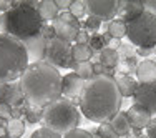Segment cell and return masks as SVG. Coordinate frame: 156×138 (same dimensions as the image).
<instances>
[{
  "instance_id": "40",
  "label": "cell",
  "mask_w": 156,
  "mask_h": 138,
  "mask_svg": "<svg viewBox=\"0 0 156 138\" xmlns=\"http://www.w3.org/2000/svg\"><path fill=\"white\" fill-rule=\"evenodd\" d=\"M12 5H13L12 0H0V12L2 13L9 12V10L12 9Z\"/></svg>"
},
{
  "instance_id": "6",
  "label": "cell",
  "mask_w": 156,
  "mask_h": 138,
  "mask_svg": "<svg viewBox=\"0 0 156 138\" xmlns=\"http://www.w3.org/2000/svg\"><path fill=\"white\" fill-rule=\"evenodd\" d=\"M126 38L136 48H156V17L144 12L126 24Z\"/></svg>"
},
{
  "instance_id": "23",
  "label": "cell",
  "mask_w": 156,
  "mask_h": 138,
  "mask_svg": "<svg viewBox=\"0 0 156 138\" xmlns=\"http://www.w3.org/2000/svg\"><path fill=\"white\" fill-rule=\"evenodd\" d=\"M95 52L90 48V45H78L75 43L73 45V50H72V55H73V60L76 63H81V62H90L91 57H93Z\"/></svg>"
},
{
  "instance_id": "4",
  "label": "cell",
  "mask_w": 156,
  "mask_h": 138,
  "mask_svg": "<svg viewBox=\"0 0 156 138\" xmlns=\"http://www.w3.org/2000/svg\"><path fill=\"white\" fill-rule=\"evenodd\" d=\"M30 65L23 42L7 33H0V83L20 80Z\"/></svg>"
},
{
  "instance_id": "27",
  "label": "cell",
  "mask_w": 156,
  "mask_h": 138,
  "mask_svg": "<svg viewBox=\"0 0 156 138\" xmlns=\"http://www.w3.org/2000/svg\"><path fill=\"white\" fill-rule=\"evenodd\" d=\"M138 58L136 57H131L128 58V60H120V65H118V70H120V73H123V75H129L131 77L133 73L136 75V68H138Z\"/></svg>"
},
{
  "instance_id": "15",
  "label": "cell",
  "mask_w": 156,
  "mask_h": 138,
  "mask_svg": "<svg viewBox=\"0 0 156 138\" xmlns=\"http://www.w3.org/2000/svg\"><path fill=\"white\" fill-rule=\"evenodd\" d=\"M126 115H128V118H129L131 128H135V130H143V128H146L148 123L151 122V118H153V115H151L144 107L135 105V103H133V105L128 108Z\"/></svg>"
},
{
  "instance_id": "43",
  "label": "cell",
  "mask_w": 156,
  "mask_h": 138,
  "mask_svg": "<svg viewBox=\"0 0 156 138\" xmlns=\"http://www.w3.org/2000/svg\"><path fill=\"white\" fill-rule=\"evenodd\" d=\"M3 138H10V136H3Z\"/></svg>"
},
{
  "instance_id": "44",
  "label": "cell",
  "mask_w": 156,
  "mask_h": 138,
  "mask_svg": "<svg viewBox=\"0 0 156 138\" xmlns=\"http://www.w3.org/2000/svg\"><path fill=\"white\" fill-rule=\"evenodd\" d=\"M154 52H156V48H154Z\"/></svg>"
},
{
  "instance_id": "28",
  "label": "cell",
  "mask_w": 156,
  "mask_h": 138,
  "mask_svg": "<svg viewBox=\"0 0 156 138\" xmlns=\"http://www.w3.org/2000/svg\"><path fill=\"white\" fill-rule=\"evenodd\" d=\"M88 45H90V48L95 52V53H100L101 50H105V48L108 47V42H106V38H105L103 33H93V35H90Z\"/></svg>"
},
{
  "instance_id": "33",
  "label": "cell",
  "mask_w": 156,
  "mask_h": 138,
  "mask_svg": "<svg viewBox=\"0 0 156 138\" xmlns=\"http://www.w3.org/2000/svg\"><path fill=\"white\" fill-rule=\"evenodd\" d=\"M63 138H95V136L91 135V132H87L83 128H76L68 132L66 135H63Z\"/></svg>"
},
{
  "instance_id": "5",
  "label": "cell",
  "mask_w": 156,
  "mask_h": 138,
  "mask_svg": "<svg viewBox=\"0 0 156 138\" xmlns=\"http://www.w3.org/2000/svg\"><path fill=\"white\" fill-rule=\"evenodd\" d=\"M43 126L53 130V132L66 135L72 130L80 128L81 123V111L80 107L73 100L60 96L58 100L51 102L50 105L43 107Z\"/></svg>"
},
{
  "instance_id": "8",
  "label": "cell",
  "mask_w": 156,
  "mask_h": 138,
  "mask_svg": "<svg viewBox=\"0 0 156 138\" xmlns=\"http://www.w3.org/2000/svg\"><path fill=\"white\" fill-rule=\"evenodd\" d=\"M55 30V37L60 40H65V42H75L78 32H80V20L75 18L70 12H60L58 18H55L53 24H51Z\"/></svg>"
},
{
  "instance_id": "12",
  "label": "cell",
  "mask_w": 156,
  "mask_h": 138,
  "mask_svg": "<svg viewBox=\"0 0 156 138\" xmlns=\"http://www.w3.org/2000/svg\"><path fill=\"white\" fill-rule=\"evenodd\" d=\"M85 83H87V82L81 80L75 72L66 73V75L62 78V95L65 96V98H68V100L80 98Z\"/></svg>"
},
{
  "instance_id": "41",
  "label": "cell",
  "mask_w": 156,
  "mask_h": 138,
  "mask_svg": "<svg viewBox=\"0 0 156 138\" xmlns=\"http://www.w3.org/2000/svg\"><path fill=\"white\" fill-rule=\"evenodd\" d=\"M7 136V123L5 120H0V138Z\"/></svg>"
},
{
  "instance_id": "20",
  "label": "cell",
  "mask_w": 156,
  "mask_h": 138,
  "mask_svg": "<svg viewBox=\"0 0 156 138\" xmlns=\"http://www.w3.org/2000/svg\"><path fill=\"white\" fill-rule=\"evenodd\" d=\"M38 13L42 17L43 22H50V20H55L60 15V10L57 9V3L55 0H42L38 3Z\"/></svg>"
},
{
  "instance_id": "19",
  "label": "cell",
  "mask_w": 156,
  "mask_h": 138,
  "mask_svg": "<svg viewBox=\"0 0 156 138\" xmlns=\"http://www.w3.org/2000/svg\"><path fill=\"white\" fill-rule=\"evenodd\" d=\"M98 62L101 63L105 68L115 70V68H118V65H120V55H118L116 50L106 47L105 50H101L98 53Z\"/></svg>"
},
{
  "instance_id": "32",
  "label": "cell",
  "mask_w": 156,
  "mask_h": 138,
  "mask_svg": "<svg viewBox=\"0 0 156 138\" xmlns=\"http://www.w3.org/2000/svg\"><path fill=\"white\" fill-rule=\"evenodd\" d=\"M101 24H103V22L100 20V18L88 15V18L85 20L83 25H85V28H87V30H90V32H93V33H98V30L101 28Z\"/></svg>"
},
{
  "instance_id": "34",
  "label": "cell",
  "mask_w": 156,
  "mask_h": 138,
  "mask_svg": "<svg viewBox=\"0 0 156 138\" xmlns=\"http://www.w3.org/2000/svg\"><path fill=\"white\" fill-rule=\"evenodd\" d=\"M0 120H12V107L7 103H0Z\"/></svg>"
},
{
  "instance_id": "36",
  "label": "cell",
  "mask_w": 156,
  "mask_h": 138,
  "mask_svg": "<svg viewBox=\"0 0 156 138\" xmlns=\"http://www.w3.org/2000/svg\"><path fill=\"white\" fill-rule=\"evenodd\" d=\"M146 136L150 138H156V117L151 118V122L146 126Z\"/></svg>"
},
{
  "instance_id": "10",
  "label": "cell",
  "mask_w": 156,
  "mask_h": 138,
  "mask_svg": "<svg viewBox=\"0 0 156 138\" xmlns=\"http://www.w3.org/2000/svg\"><path fill=\"white\" fill-rule=\"evenodd\" d=\"M135 105L144 107L151 115H156V82L154 83H138L135 95Z\"/></svg>"
},
{
  "instance_id": "7",
  "label": "cell",
  "mask_w": 156,
  "mask_h": 138,
  "mask_svg": "<svg viewBox=\"0 0 156 138\" xmlns=\"http://www.w3.org/2000/svg\"><path fill=\"white\" fill-rule=\"evenodd\" d=\"M73 45L70 42L60 40L57 37L50 38L47 42V50H45V58L43 62H47L48 65L55 67V68H76L78 63L73 60L72 55Z\"/></svg>"
},
{
  "instance_id": "9",
  "label": "cell",
  "mask_w": 156,
  "mask_h": 138,
  "mask_svg": "<svg viewBox=\"0 0 156 138\" xmlns=\"http://www.w3.org/2000/svg\"><path fill=\"white\" fill-rule=\"evenodd\" d=\"M85 5H87V13L110 24L118 15L120 0H85Z\"/></svg>"
},
{
  "instance_id": "25",
  "label": "cell",
  "mask_w": 156,
  "mask_h": 138,
  "mask_svg": "<svg viewBox=\"0 0 156 138\" xmlns=\"http://www.w3.org/2000/svg\"><path fill=\"white\" fill-rule=\"evenodd\" d=\"M91 135H93L95 138H120L116 133H115V130H113V126L110 125V122L100 123L98 128L91 132Z\"/></svg>"
},
{
  "instance_id": "22",
  "label": "cell",
  "mask_w": 156,
  "mask_h": 138,
  "mask_svg": "<svg viewBox=\"0 0 156 138\" xmlns=\"http://www.w3.org/2000/svg\"><path fill=\"white\" fill-rule=\"evenodd\" d=\"M23 117L28 125H37V123L43 120V107H35V105H30V103H25Z\"/></svg>"
},
{
  "instance_id": "42",
  "label": "cell",
  "mask_w": 156,
  "mask_h": 138,
  "mask_svg": "<svg viewBox=\"0 0 156 138\" xmlns=\"http://www.w3.org/2000/svg\"><path fill=\"white\" fill-rule=\"evenodd\" d=\"M126 138H150V136H146V135H135V133H129Z\"/></svg>"
},
{
  "instance_id": "35",
  "label": "cell",
  "mask_w": 156,
  "mask_h": 138,
  "mask_svg": "<svg viewBox=\"0 0 156 138\" xmlns=\"http://www.w3.org/2000/svg\"><path fill=\"white\" fill-rule=\"evenodd\" d=\"M88 42H90V35H88L87 30H80L75 38V43H78V45H88Z\"/></svg>"
},
{
  "instance_id": "24",
  "label": "cell",
  "mask_w": 156,
  "mask_h": 138,
  "mask_svg": "<svg viewBox=\"0 0 156 138\" xmlns=\"http://www.w3.org/2000/svg\"><path fill=\"white\" fill-rule=\"evenodd\" d=\"M25 133V123L22 120H15V118H12V120L7 122V136L10 138H22Z\"/></svg>"
},
{
  "instance_id": "17",
  "label": "cell",
  "mask_w": 156,
  "mask_h": 138,
  "mask_svg": "<svg viewBox=\"0 0 156 138\" xmlns=\"http://www.w3.org/2000/svg\"><path fill=\"white\" fill-rule=\"evenodd\" d=\"M115 82H116L118 90H120V93H121V96H123V98H129V96L133 98L136 88H138V82H136L135 78L129 77V75L118 73V75L115 77Z\"/></svg>"
},
{
  "instance_id": "18",
  "label": "cell",
  "mask_w": 156,
  "mask_h": 138,
  "mask_svg": "<svg viewBox=\"0 0 156 138\" xmlns=\"http://www.w3.org/2000/svg\"><path fill=\"white\" fill-rule=\"evenodd\" d=\"M110 125L113 126L115 133L118 136H128L131 133V123H129V118L126 115V111H118L110 120Z\"/></svg>"
},
{
  "instance_id": "21",
  "label": "cell",
  "mask_w": 156,
  "mask_h": 138,
  "mask_svg": "<svg viewBox=\"0 0 156 138\" xmlns=\"http://www.w3.org/2000/svg\"><path fill=\"white\" fill-rule=\"evenodd\" d=\"M106 32H108V35L113 40H120L123 37H126V24L123 20H120V18H115L110 24H106Z\"/></svg>"
},
{
  "instance_id": "38",
  "label": "cell",
  "mask_w": 156,
  "mask_h": 138,
  "mask_svg": "<svg viewBox=\"0 0 156 138\" xmlns=\"http://www.w3.org/2000/svg\"><path fill=\"white\" fill-rule=\"evenodd\" d=\"M55 3H57V9L60 10V12H68L70 5H72L70 0H55Z\"/></svg>"
},
{
  "instance_id": "30",
  "label": "cell",
  "mask_w": 156,
  "mask_h": 138,
  "mask_svg": "<svg viewBox=\"0 0 156 138\" xmlns=\"http://www.w3.org/2000/svg\"><path fill=\"white\" fill-rule=\"evenodd\" d=\"M116 52H118V55H120V60H128V58H131V57H136V50L129 42L128 43H121Z\"/></svg>"
},
{
  "instance_id": "11",
  "label": "cell",
  "mask_w": 156,
  "mask_h": 138,
  "mask_svg": "<svg viewBox=\"0 0 156 138\" xmlns=\"http://www.w3.org/2000/svg\"><path fill=\"white\" fill-rule=\"evenodd\" d=\"M0 103H7L10 107H18L25 103V96L22 92L20 80L0 83Z\"/></svg>"
},
{
  "instance_id": "2",
  "label": "cell",
  "mask_w": 156,
  "mask_h": 138,
  "mask_svg": "<svg viewBox=\"0 0 156 138\" xmlns=\"http://www.w3.org/2000/svg\"><path fill=\"white\" fill-rule=\"evenodd\" d=\"M62 75L47 62L30 63L20 77L25 102L35 107H47L62 96Z\"/></svg>"
},
{
  "instance_id": "26",
  "label": "cell",
  "mask_w": 156,
  "mask_h": 138,
  "mask_svg": "<svg viewBox=\"0 0 156 138\" xmlns=\"http://www.w3.org/2000/svg\"><path fill=\"white\" fill-rule=\"evenodd\" d=\"M75 73L81 78V80H85V82L91 80V78L95 77L93 63H91V62H81V63H78L76 68H75Z\"/></svg>"
},
{
  "instance_id": "1",
  "label": "cell",
  "mask_w": 156,
  "mask_h": 138,
  "mask_svg": "<svg viewBox=\"0 0 156 138\" xmlns=\"http://www.w3.org/2000/svg\"><path fill=\"white\" fill-rule=\"evenodd\" d=\"M123 96H121L115 77L95 75L83 87L78 107L81 115L95 123L110 122L118 111H121Z\"/></svg>"
},
{
  "instance_id": "31",
  "label": "cell",
  "mask_w": 156,
  "mask_h": 138,
  "mask_svg": "<svg viewBox=\"0 0 156 138\" xmlns=\"http://www.w3.org/2000/svg\"><path fill=\"white\" fill-rule=\"evenodd\" d=\"M30 138H63V136L60 135V133L47 128V126H42V128H37L30 135Z\"/></svg>"
},
{
  "instance_id": "37",
  "label": "cell",
  "mask_w": 156,
  "mask_h": 138,
  "mask_svg": "<svg viewBox=\"0 0 156 138\" xmlns=\"http://www.w3.org/2000/svg\"><path fill=\"white\" fill-rule=\"evenodd\" d=\"M143 5H144V12L156 17V0H146V2H143Z\"/></svg>"
},
{
  "instance_id": "29",
  "label": "cell",
  "mask_w": 156,
  "mask_h": 138,
  "mask_svg": "<svg viewBox=\"0 0 156 138\" xmlns=\"http://www.w3.org/2000/svg\"><path fill=\"white\" fill-rule=\"evenodd\" d=\"M68 12L72 13L75 18H78V20H80L81 17L87 15V5H85L83 0H73L72 5H70V9H68Z\"/></svg>"
},
{
  "instance_id": "3",
  "label": "cell",
  "mask_w": 156,
  "mask_h": 138,
  "mask_svg": "<svg viewBox=\"0 0 156 138\" xmlns=\"http://www.w3.org/2000/svg\"><path fill=\"white\" fill-rule=\"evenodd\" d=\"M38 3L35 0L13 2L9 12L0 13V33L12 35L20 42L38 35L45 25L38 13Z\"/></svg>"
},
{
  "instance_id": "16",
  "label": "cell",
  "mask_w": 156,
  "mask_h": 138,
  "mask_svg": "<svg viewBox=\"0 0 156 138\" xmlns=\"http://www.w3.org/2000/svg\"><path fill=\"white\" fill-rule=\"evenodd\" d=\"M138 83H154L156 82V62L154 60H141L136 68Z\"/></svg>"
},
{
  "instance_id": "13",
  "label": "cell",
  "mask_w": 156,
  "mask_h": 138,
  "mask_svg": "<svg viewBox=\"0 0 156 138\" xmlns=\"http://www.w3.org/2000/svg\"><path fill=\"white\" fill-rule=\"evenodd\" d=\"M47 42L48 40L42 35V32L38 35L32 37V38L25 40L23 45L27 48L28 58H30V63H37V62H43L45 58V50H47Z\"/></svg>"
},
{
  "instance_id": "14",
  "label": "cell",
  "mask_w": 156,
  "mask_h": 138,
  "mask_svg": "<svg viewBox=\"0 0 156 138\" xmlns=\"http://www.w3.org/2000/svg\"><path fill=\"white\" fill-rule=\"evenodd\" d=\"M144 13V5L143 2H136V0H120V9H118V17L123 20L125 24L136 20L140 15Z\"/></svg>"
},
{
  "instance_id": "39",
  "label": "cell",
  "mask_w": 156,
  "mask_h": 138,
  "mask_svg": "<svg viewBox=\"0 0 156 138\" xmlns=\"http://www.w3.org/2000/svg\"><path fill=\"white\" fill-rule=\"evenodd\" d=\"M153 48H136V57H144V60H146V57L153 55Z\"/></svg>"
}]
</instances>
